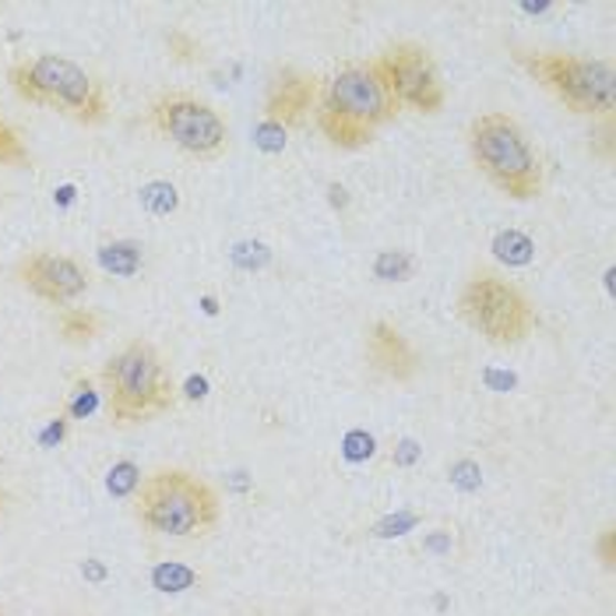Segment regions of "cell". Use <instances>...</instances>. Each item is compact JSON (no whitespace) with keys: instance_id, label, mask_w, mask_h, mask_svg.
Masks as SVG:
<instances>
[{"instance_id":"obj_20","label":"cell","mask_w":616,"mask_h":616,"mask_svg":"<svg viewBox=\"0 0 616 616\" xmlns=\"http://www.w3.org/2000/svg\"><path fill=\"white\" fill-rule=\"evenodd\" d=\"M166 50H170V57L176 60V64H188V68H194L204 60V43L198 36H191L188 29H170L166 32Z\"/></svg>"},{"instance_id":"obj_17","label":"cell","mask_w":616,"mask_h":616,"mask_svg":"<svg viewBox=\"0 0 616 616\" xmlns=\"http://www.w3.org/2000/svg\"><path fill=\"white\" fill-rule=\"evenodd\" d=\"M99 402H102V392L95 387V381L89 377V374H78L74 381H71V387H68V395H64V405H60V413H64L71 423H78V420H89L95 408H99Z\"/></svg>"},{"instance_id":"obj_7","label":"cell","mask_w":616,"mask_h":616,"mask_svg":"<svg viewBox=\"0 0 616 616\" xmlns=\"http://www.w3.org/2000/svg\"><path fill=\"white\" fill-rule=\"evenodd\" d=\"M455 314L462 324H468L472 332L483 335L497 349L522 345L539 324L536 306H532V300L518 285L489 272L472 275L462 285V293L455 300Z\"/></svg>"},{"instance_id":"obj_33","label":"cell","mask_w":616,"mask_h":616,"mask_svg":"<svg viewBox=\"0 0 616 616\" xmlns=\"http://www.w3.org/2000/svg\"><path fill=\"white\" fill-rule=\"evenodd\" d=\"M188 395H191V398H201V395H204V381H201V377H194V381L188 384Z\"/></svg>"},{"instance_id":"obj_15","label":"cell","mask_w":616,"mask_h":616,"mask_svg":"<svg viewBox=\"0 0 616 616\" xmlns=\"http://www.w3.org/2000/svg\"><path fill=\"white\" fill-rule=\"evenodd\" d=\"M489 251L507 269H525V264L536 261V240L522 230H501L489 240Z\"/></svg>"},{"instance_id":"obj_35","label":"cell","mask_w":616,"mask_h":616,"mask_svg":"<svg viewBox=\"0 0 616 616\" xmlns=\"http://www.w3.org/2000/svg\"><path fill=\"white\" fill-rule=\"evenodd\" d=\"M4 511H8V493L0 489V518H4Z\"/></svg>"},{"instance_id":"obj_27","label":"cell","mask_w":616,"mask_h":616,"mask_svg":"<svg viewBox=\"0 0 616 616\" xmlns=\"http://www.w3.org/2000/svg\"><path fill=\"white\" fill-rule=\"evenodd\" d=\"M272 261V251L264 243H240L233 251V264L243 272H254V269H264V264Z\"/></svg>"},{"instance_id":"obj_8","label":"cell","mask_w":616,"mask_h":616,"mask_svg":"<svg viewBox=\"0 0 616 616\" xmlns=\"http://www.w3.org/2000/svg\"><path fill=\"white\" fill-rule=\"evenodd\" d=\"M152 128L198 162H215L230 149V123L194 92H162L149 107Z\"/></svg>"},{"instance_id":"obj_22","label":"cell","mask_w":616,"mask_h":616,"mask_svg":"<svg viewBox=\"0 0 616 616\" xmlns=\"http://www.w3.org/2000/svg\"><path fill=\"white\" fill-rule=\"evenodd\" d=\"M26 162H29V149H26L22 134L0 117V166H26Z\"/></svg>"},{"instance_id":"obj_24","label":"cell","mask_w":616,"mask_h":616,"mask_svg":"<svg viewBox=\"0 0 616 616\" xmlns=\"http://www.w3.org/2000/svg\"><path fill=\"white\" fill-rule=\"evenodd\" d=\"M290 131L282 128V123H275V120H257V128H254V145L264 152V155H279V152H285V138Z\"/></svg>"},{"instance_id":"obj_12","label":"cell","mask_w":616,"mask_h":616,"mask_svg":"<svg viewBox=\"0 0 616 616\" xmlns=\"http://www.w3.org/2000/svg\"><path fill=\"white\" fill-rule=\"evenodd\" d=\"M366 360L384 381H395V384H405L420 374L416 345L402 335V327H395L384 317L370 321V327H366Z\"/></svg>"},{"instance_id":"obj_36","label":"cell","mask_w":616,"mask_h":616,"mask_svg":"<svg viewBox=\"0 0 616 616\" xmlns=\"http://www.w3.org/2000/svg\"><path fill=\"white\" fill-rule=\"evenodd\" d=\"M0 616H8V613H4V609H0Z\"/></svg>"},{"instance_id":"obj_14","label":"cell","mask_w":616,"mask_h":616,"mask_svg":"<svg viewBox=\"0 0 616 616\" xmlns=\"http://www.w3.org/2000/svg\"><path fill=\"white\" fill-rule=\"evenodd\" d=\"M57 335L68 345H89L102 335V317L95 311H85V306H60Z\"/></svg>"},{"instance_id":"obj_1","label":"cell","mask_w":616,"mask_h":616,"mask_svg":"<svg viewBox=\"0 0 616 616\" xmlns=\"http://www.w3.org/2000/svg\"><path fill=\"white\" fill-rule=\"evenodd\" d=\"M398 99L377 60H349L321 85L317 128L342 152H360L398 117Z\"/></svg>"},{"instance_id":"obj_2","label":"cell","mask_w":616,"mask_h":616,"mask_svg":"<svg viewBox=\"0 0 616 616\" xmlns=\"http://www.w3.org/2000/svg\"><path fill=\"white\" fill-rule=\"evenodd\" d=\"M134 518L155 536L170 539H204L212 536L222 504L212 483L188 468H155L134 493Z\"/></svg>"},{"instance_id":"obj_21","label":"cell","mask_w":616,"mask_h":616,"mask_svg":"<svg viewBox=\"0 0 616 616\" xmlns=\"http://www.w3.org/2000/svg\"><path fill=\"white\" fill-rule=\"evenodd\" d=\"M141 204H145L152 215H170L180 209V191L166 180H152L149 188H141Z\"/></svg>"},{"instance_id":"obj_18","label":"cell","mask_w":616,"mask_h":616,"mask_svg":"<svg viewBox=\"0 0 616 616\" xmlns=\"http://www.w3.org/2000/svg\"><path fill=\"white\" fill-rule=\"evenodd\" d=\"M141 465L131 458H120L107 468V493L117 501H134V493L141 489Z\"/></svg>"},{"instance_id":"obj_28","label":"cell","mask_w":616,"mask_h":616,"mask_svg":"<svg viewBox=\"0 0 616 616\" xmlns=\"http://www.w3.org/2000/svg\"><path fill=\"white\" fill-rule=\"evenodd\" d=\"M71 434V420L64 413H57L43 430H39V447H60Z\"/></svg>"},{"instance_id":"obj_10","label":"cell","mask_w":616,"mask_h":616,"mask_svg":"<svg viewBox=\"0 0 616 616\" xmlns=\"http://www.w3.org/2000/svg\"><path fill=\"white\" fill-rule=\"evenodd\" d=\"M18 282H22L36 300L53 303V306H68L78 296L89 293L85 264L68 254H50V251H36L18 261Z\"/></svg>"},{"instance_id":"obj_30","label":"cell","mask_w":616,"mask_h":616,"mask_svg":"<svg viewBox=\"0 0 616 616\" xmlns=\"http://www.w3.org/2000/svg\"><path fill=\"white\" fill-rule=\"evenodd\" d=\"M420 458H423V447H420L413 437H405V441H398V444H395L392 462H395L398 468H413V465H420Z\"/></svg>"},{"instance_id":"obj_31","label":"cell","mask_w":616,"mask_h":616,"mask_svg":"<svg viewBox=\"0 0 616 616\" xmlns=\"http://www.w3.org/2000/svg\"><path fill=\"white\" fill-rule=\"evenodd\" d=\"M81 574H85L89 582H102V578H107V567H102L99 561H85V564H81Z\"/></svg>"},{"instance_id":"obj_25","label":"cell","mask_w":616,"mask_h":616,"mask_svg":"<svg viewBox=\"0 0 616 616\" xmlns=\"http://www.w3.org/2000/svg\"><path fill=\"white\" fill-rule=\"evenodd\" d=\"M447 479H451V486L462 489V493H476L483 486V472H479V465L472 458H458V462H451Z\"/></svg>"},{"instance_id":"obj_19","label":"cell","mask_w":616,"mask_h":616,"mask_svg":"<svg viewBox=\"0 0 616 616\" xmlns=\"http://www.w3.org/2000/svg\"><path fill=\"white\" fill-rule=\"evenodd\" d=\"M370 272L377 282H408L416 275V257L408 251H381L370 264Z\"/></svg>"},{"instance_id":"obj_4","label":"cell","mask_w":616,"mask_h":616,"mask_svg":"<svg viewBox=\"0 0 616 616\" xmlns=\"http://www.w3.org/2000/svg\"><path fill=\"white\" fill-rule=\"evenodd\" d=\"M8 85L22 102L64 113L68 120L81 123V128H99V123L110 120L107 92H102V85L85 68L68 57L39 53L14 60L8 68Z\"/></svg>"},{"instance_id":"obj_13","label":"cell","mask_w":616,"mask_h":616,"mask_svg":"<svg viewBox=\"0 0 616 616\" xmlns=\"http://www.w3.org/2000/svg\"><path fill=\"white\" fill-rule=\"evenodd\" d=\"M99 269L107 275L117 279H134L141 269H145V251H141V243L134 240H110V243H99Z\"/></svg>"},{"instance_id":"obj_16","label":"cell","mask_w":616,"mask_h":616,"mask_svg":"<svg viewBox=\"0 0 616 616\" xmlns=\"http://www.w3.org/2000/svg\"><path fill=\"white\" fill-rule=\"evenodd\" d=\"M149 582L162 595H183V592H191V588L201 585V574L188 564H180V561H162V564L152 567Z\"/></svg>"},{"instance_id":"obj_6","label":"cell","mask_w":616,"mask_h":616,"mask_svg":"<svg viewBox=\"0 0 616 616\" xmlns=\"http://www.w3.org/2000/svg\"><path fill=\"white\" fill-rule=\"evenodd\" d=\"M518 64L557 95L570 113L592 120H613L616 74L609 60L574 53H518Z\"/></svg>"},{"instance_id":"obj_5","label":"cell","mask_w":616,"mask_h":616,"mask_svg":"<svg viewBox=\"0 0 616 616\" xmlns=\"http://www.w3.org/2000/svg\"><path fill=\"white\" fill-rule=\"evenodd\" d=\"M102 398L117 426H138L162 413H170L176 402V384L162 363L159 349L149 339H134L102 366Z\"/></svg>"},{"instance_id":"obj_29","label":"cell","mask_w":616,"mask_h":616,"mask_svg":"<svg viewBox=\"0 0 616 616\" xmlns=\"http://www.w3.org/2000/svg\"><path fill=\"white\" fill-rule=\"evenodd\" d=\"M595 557H599L603 570H613L616 567V528L606 525L599 532V539H595Z\"/></svg>"},{"instance_id":"obj_9","label":"cell","mask_w":616,"mask_h":616,"mask_svg":"<svg viewBox=\"0 0 616 616\" xmlns=\"http://www.w3.org/2000/svg\"><path fill=\"white\" fill-rule=\"evenodd\" d=\"M377 68L384 71L387 85H392V92L398 99V107H413L426 117L444 110L447 92L441 81V68H437L434 53H430L423 43L398 39V43H392L377 57Z\"/></svg>"},{"instance_id":"obj_3","label":"cell","mask_w":616,"mask_h":616,"mask_svg":"<svg viewBox=\"0 0 616 616\" xmlns=\"http://www.w3.org/2000/svg\"><path fill=\"white\" fill-rule=\"evenodd\" d=\"M468 155L476 170L515 201L539 198L546 188V162L536 141L511 113H483L468 123Z\"/></svg>"},{"instance_id":"obj_23","label":"cell","mask_w":616,"mask_h":616,"mask_svg":"<svg viewBox=\"0 0 616 616\" xmlns=\"http://www.w3.org/2000/svg\"><path fill=\"white\" fill-rule=\"evenodd\" d=\"M374 455H377V441H374V434H366V430H349V434L342 437V458L345 462L360 465V462H370Z\"/></svg>"},{"instance_id":"obj_34","label":"cell","mask_w":616,"mask_h":616,"mask_svg":"<svg viewBox=\"0 0 616 616\" xmlns=\"http://www.w3.org/2000/svg\"><path fill=\"white\" fill-rule=\"evenodd\" d=\"M549 8H553V4H522L525 14H546Z\"/></svg>"},{"instance_id":"obj_11","label":"cell","mask_w":616,"mask_h":616,"mask_svg":"<svg viewBox=\"0 0 616 616\" xmlns=\"http://www.w3.org/2000/svg\"><path fill=\"white\" fill-rule=\"evenodd\" d=\"M321 85H324V81L317 74L285 64L282 71L272 74L269 92H264V120L282 123L285 131L300 128V123L306 120V113L317 110Z\"/></svg>"},{"instance_id":"obj_26","label":"cell","mask_w":616,"mask_h":616,"mask_svg":"<svg viewBox=\"0 0 616 616\" xmlns=\"http://www.w3.org/2000/svg\"><path fill=\"white\" fill-rule=\"evenodd\" d=\"M423 522L420 511H402V515H392V518H384L374 525V536L377 539H392V536H405L408 528H416Z\"/></svg>"},{"instance_id":"obj_32","label":"cell","mask_w":616,"mask_h":616,"mask_svg":"<svg viewBox=\"0 0 616 616\" xmlns=\"http://www.w3.org/2000/svg\"><path fill=\"white\" fill-rule=\"evenodd\" d=\"M327 194H332V209H345L349 204V194L342 183H327Z\"/></svg>"}]
</instances>
